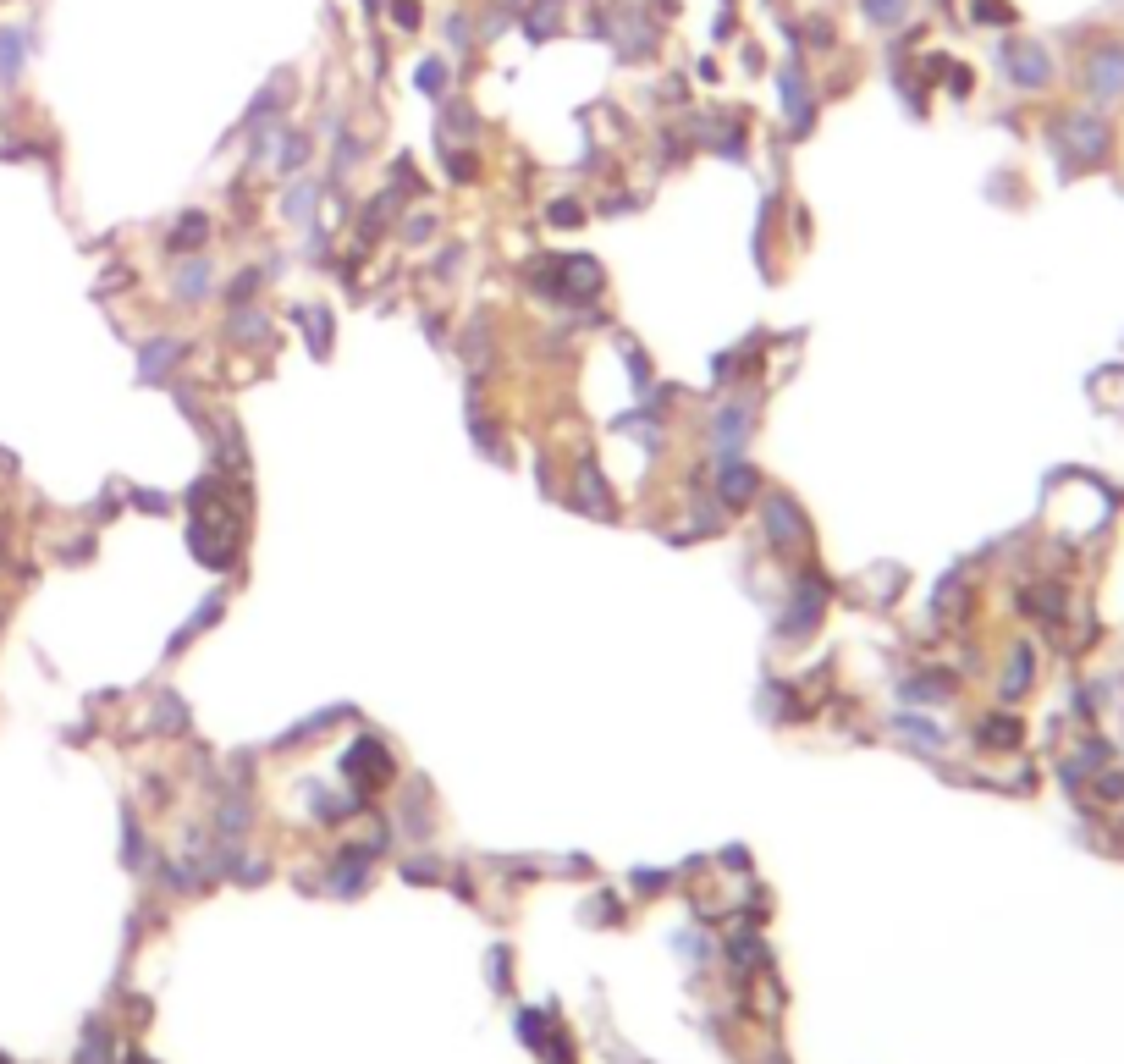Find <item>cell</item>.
<instances>
[{
    "instance_id": "6da1fadb",
    "label": "cell",
    "mask_w": 1124,
    "mask_h": 1064,
    "mask_svg": "<svg viewBox=\"0 0 1124 1064\" xmlns=\"http://www.w3.org/2000/svg\"><path fill=\"white\" fill-rule=\"evenodd\" d=\"M205 276H210L205 259H199V265H182V276H177V292H182V298H199V292H205Z\"/></svg>"
},
{
    "instance_id": "7a4b0ae2",
    "label": "cell",
    "mask_w": 1124,
    "mask_h": 1064,
    "mask_svg": "<svg viewBox=\"0 0 1124 1064\" xmlns=\"http://www.w3.org/2000/svg\"><path fill=\"white\" fill-rule=\"evenodd\" d=\"M749 485H755V475H749V469H728V481H722V491H728V497H744Z\"/></svg>"
}]
</instances>
